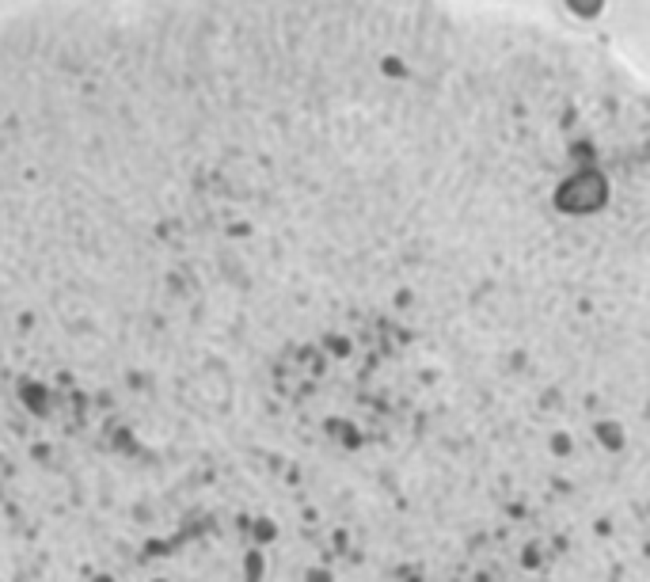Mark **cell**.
Listing matches in <instances>:
<instances>
[{"instance_id":"6da1fadb","label":"cell","mask_w":650,"mask_h":582,"mask_svg":"<svg viewBox=\"0 0 650 582\" xmlns=\"http://www.w3.org/2000/svg\"><path fill=\"white\" fill-rule=\"evenodd\" d=\"M23 403L27 407H34V411H46V392H42V384H34V381H23Z\"/></svg>"}]
</instances>
